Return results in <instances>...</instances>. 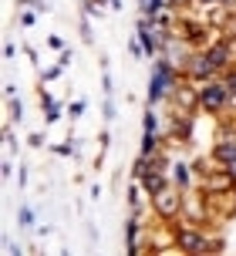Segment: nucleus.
I'll return each instance as SVG.
<instances>
[{"mask_svg":"<svg viewBox=\"0 0 236 256\" xmlns=\"http://www.w3.org/2000/svg\"><path fill=\"white\" fill-rule=\"evenodd\" d=\"M202 104H206V108H216V104H223V88H220V84L206 88V91H202Z\"/></svg>","mask_w":236,"mask_h":256,"instance_id":"f257e3e1","label":"nucleus"},{"mask_svg":"<svg viewBox=\"0 0 236 256\" xmlns=\"http://www.w3.org/2000/svg\"><path fill=\"white\" fill-rule=\"evenodd\" d=\"M179 240H182V246H189V250H202V240H199L196 232H182Z\"/></svg>","mask_w":236,"mask_h":256,"instance_id":"f03ea898","label":"nucleus"},{"mask_svg":"<svg viewBox=\"0 0 236 256\" xmlns=\"http://www.w3.org/2000/svg\"><path fill=\"white\" fill-rule=\"evenodd\" d=\"M216 158H226V162H233V158H236V145H233V148H230V145H220V148H216Z\"/></svg>","mask_w":236,"mask_h":256,"instance_id":"7ed1b4c3","label":"nucleus"},{"mask_svg":"<svg viewBox=\"0 0 236 256\" xmlns=\"http://www.w3.org/2000/svg\"><path fill=\"white\" fill-rule=\"evenodd\" d=\"M172 4H182V0H172Z\"/></svg>","mask_w":236,"mask_h":256,"instance_id":"20e7f679","label":"nucleus"}]
</instances>
